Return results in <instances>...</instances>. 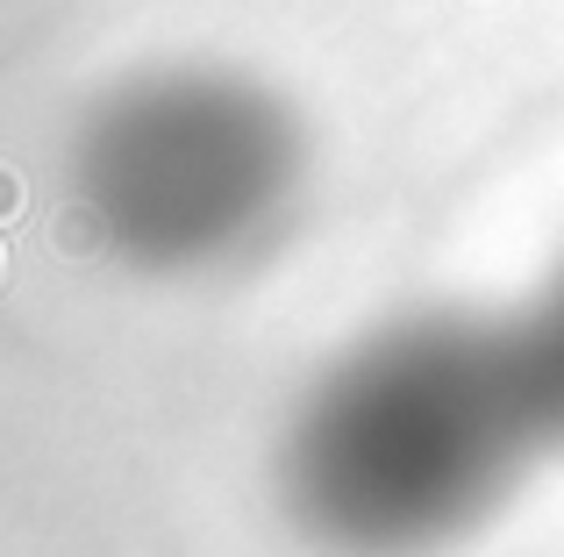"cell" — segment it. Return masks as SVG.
Wrapping results in <instances>:
<instances>
[{
    "instance_id": "1",
    "label": "cell",
    "mask_w": 564,
    "mask_h": 557,
    "mask_svg": "<svg viewBox=\"0 0 564 557\" xmlns=\"http://www.w3.org/2000/svg\"><path fill=\"white\" fill-rule=\"evenodd\" d=\"M514 315L414 307L315 372L286 422V515L329 557H436L514 501L551 450Z\"/></svg>"
},
{
    "instance_id": "2",
    "label": "cell",
    "mask_w": 564,
    "mask_h": 557,
    "mask_svg": "<svg viewBox=\"0 0 564 557\" xmlns=\"http://www.w3.org/2000/svg\"><path fill=\"white\" fill-rule=\"evenodd\" d=\"M307 179V136L272 86L165 65L115 86L72 143V215L108 258L193 278L258 258Z\"/></svg>"
},
{
    "instance_id": "3",
    "label": "cell",
    "mask_w": 564,
    "mask_h": 557,
    "mask_svg": "<svg viewBox=\"0 0 564 557\" xmlns=\"http://www.w3.org/2000/svg\"><path fill=\"white\" fill-rule=\"evenodd\" d=\"M522 350H529V372H536L543 393V415H551V436L564 444V265L543 278V293L522 307Z\"/></svg>"
}]
</instances>
